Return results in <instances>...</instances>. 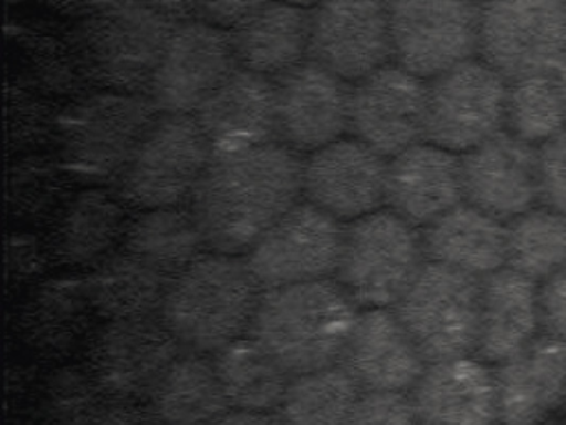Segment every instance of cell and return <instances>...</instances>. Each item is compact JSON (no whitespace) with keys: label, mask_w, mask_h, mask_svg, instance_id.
I'll return each instance as SVG.
<instances>
[{"label":"cell","mask_w":566,"mask_h":425,"mask_svg":"<svg viewBox=\"0 0 566 425\" xmlns=\"http://www.w3.org/2000/svg\"><path fill=\"white\" fill-rule=\"evenodd\" d=\"M304 159L284 143L213 156L190 198L207 248L250 251L303 193Z\"/></svg>","instance_id":"1"},{"label":"cell","mask_w":566,"mask_h":425,"mask_svg":"<svg viewBox=\"0 0 566 425\" xmlns=\"http://www.w3.org/2000/svg\"><path fill=\"white\" fill-rule=\"evenodd\" d=\"M359 315L339 282L319 279L263 291L248 334L297 377L339 365Z\"/></svg>","instance_id":"2"},{"label":"cell","mask_w":566,"mask_h":425,"mask_svg":"<svg viewBox=\"0 0 566 425\" xmlns=\"http://www.w3.org/2000/svg\"><path fill=\"white\" fill-rule=\"evenodd\" d=\"M261 294L244 259L214 251L171 278L158 314L184 348L218 352L250 331Z\"/></svg>","instance_id":"3"},{"label":"cell","mask_w":566,"mask_h":425,"mask_svg":"<svg viewBox=\"0 0 566 425\" xmlns=\"http://www.w3.org/2000/svg\"><path fill=\"white\" fill-rule=\"evenodd\" d=\"M177 22L142 0H114L84 15L71 50L85 80L108 92L147 93Z\"/></svg>","instance_id":"4"},{"label":"cell","mask_w":566,"mask_h":425,"mask_svg":"<svg viewBox=\"0 0 566 425\" xmlns=\"http://www.w3.org/2000/svg\"><path fill=\"white\" fill-rule=\"evenodd\" d=\"M161 113L147 93L87 96L71 106L59 122L61 162L77 178L117 182Z\"/></svg>","instance_id":"5"},{"label":"cell","mask_w":566,"mask_h":425,"mask_svg":"<svg viewBox=\"0 0 566 425\" xmlns=\"http://www.w3.org/2000/svg\"><path fill=\"white\" fill-rule=\"evenodd\" d=\"M422 232L392 209H377L344 229L336 281L366 308H394L426 265Z\"/></svg>","instance_id":"6"},{"label":"cell","mask_w":566,"mask_h":425,"mask_svg":"<svg viewBox=\"0 0 566 425\" xmlns=\"http://www.w3.org/2000/svg\"><path fill=\"white\" fill-rule=\"evenodd\" d=\"M482 278L427 261L392 311L430 362L475 352Z\"/></svg>","instance_id":"7"},{"label":"cell","mask_w":566,"mask_h":425,"mask_svg":"<svg viewBox=\"0 0 566 425\" xmlns=\"http://www.w3.org/2000/svg\"><path fill=\"white\" fill-rule=\"evenodd\" d=\"M211 158L213 153L193 115L161 113L115 182L117 195L142 209L184 205Z\"/></svg>","instance_id":"8"},{"label":"cell","mask_w":566,"mask_h":425,"mask_svg":"<svg viewBox=\"0 0 566 425\" xmlns=\"http://www.w3.org/2000/svg\"><path fill=\"white\" fill-rule=\"evenodd\" d=\"M479 53L509 82L555 73L566 59V0H490L480 6Z\"/></svg>","instance_id":"9"},{"label":"cell","mask_w":566,"mask_h":425,"mask_svg":"<svg viewBox=\"0 0 566 425\" xmlns=\"http://www.w3.org/2000/svg\"><path fill=\"white\" fill-rule=\"evenodd\" d=\"M509 80L470 59L427 83L426 139L467 153L503 132Z\"/></svg>","instance_id":"10"},{"label":"cell","mask_w":566,"mask_h":425,"mask_svg":"<svg viewBox=\"0 0 566 425\" xmlns=\"http://www.w3.org/2000/svg\"><path fill=\"white\" fill-rule=\"evenodd\" d=\"M480 7L472 0H389L390 43L397 65L423 80L479 52Z\"/></svg>","instance_id":"11"},{"label":"cell","mask_w":566,"mask_h":425,"mask_svg":"<svg viewBox=\"0 0 566 425\" xmlns=\"http://www.w3.org/2000/svg\"><path fill=\"white\" fill-rule=\"evenodd\" d=\"M344 226L311 203H297L248 251V268L263 291L336 274Z\"/></svg>","instance_id":"12"},{"label":"cell","mask_w":566,"mask_h":425,"mask_svg":"<svg viewBox=\"0 0 566 425\" xmlns=\"http://www.w3.org/2000/svg\"><path fill=\"white\" fill-rule=\"evenodd\" d=\"M184 345L164 322L147 319L107 321L87 352V372L111 404L150 395Z\"/></svg>","instance_id":"13"},{"label":"cell","mask_w":566,"mask_h":425,"mask_svg":"<svg viewBox=\"0 0 566 425\" xmlns=\"http://www.w3.org/2000/svg\"><path fill=\"white\" fill-rule=\"evenodd\" d=\"M238 69L230 30L200 19L178 20L147 95L164 113L193 115Z\"/></svg>","instance_id":"14"},{"label":"cell","mask_w":566,"mask_h":425,"mask_svg":"<svg viewBox=\"0 0 566 425\" xmlns=\"http://www.w3.org/2000/svg\"><path fill=\"white\" fill-rule=\"evenodd\" d=\"M427 82L397 63L350 86L349 132L386 158L426 139Z\"/></svg>","instance_id":"15"},{"label":"cell","mask_w":566,"mask_h":425,"mask_svg":"<svg viewBox=\"0 0 566 425\" xmlns=\"http://www.w3.org/2000/svg\"><path fill=\"white\" fill-rule=\"evenodd\" d=\"M390 56L389 0H321L311 9L310 59L344 82L356 83Z\"/></svg>","instance_id":"16"},{"label":"cell","mask_w":566,"mask_h":425,"mask_svg":"<svg viewBox=\"0 0 566 425\" xmlns=\"http://www.w3.org/2000/svg\"><path fill=\"white\" fill-rule=\"evenodd\" d=\"M387 165L360 139H337L304 159V196L333 218L354 221L386 203Z\"/></svg>","instance_id":"17"},{"label":"cell","mask_w":566,"mask_h":425,"mask_svg":"<svg viewBox=\"0 0 566 425\" xmlns=\"http://www.w3.org/2000/svg\"><path fill=\"white\" fill-rule=\"evenodd\" d=\"M277 138L294 152H316L349 129L347 82L314 60L274 80Z\"/></svg>","instance_id":"18"},{"label":"cell","mask_w":566,"mask_h":425,"mask_svg":"<svg viewBox=\"0 0 566 425\" xmlns=\"http://www.w3.org/2000/svg\"><path fill=\"white\" fill-rule=\"evenodd\" d=\"M462 185L463 201L512 221L542 203L536 146L500 132L463 153Z\"/></svg>","instance_id":"19"},{"label":"cell","mask_w":566,"mask_h":425,"mask_svg":"<svg viewBox=\"0 0 566 425\" xmlns=\"http://www.w3.org/2000/svg\"><path fill=\"white\" fill-rule=\"evenodd\" d=\"M213 156L233 155L277 138L274 80L238 69L193 113Z\"/></svg>","instance_id":"20"},{"label":"cell","mask_w":566,"mask_h":425,"mask_svg":"<svg viewBox=\"0 0 566 425\" xmlns=\"http://www.w3.org/2000/svg\"><path fill=\"white\" fill-rule=\"evenodd\" d=\"M409 395L419 424H500L495 371L475 355L430 362Z\"/></svg>","instance_id":"21"},{"label":"cell","mask_w":566,"mask_h":425,"mask_svg":"<svg viewBox=\"0 0 566 425\" xmlns=\"http://www.w3.org/2000/svg\"><path fill=\"white\" fill-rule=\"evenodd\" d=\"M386 203L417 228L463 203L462 156L430 142L397 153L387 165Z\"/></svg>","instance_id":"22"},{"label":"cell","mask_w":566,"mask_h":425,"mask_svg":"<svg viewBox=\"0 0 566 425\" xmlns=\"http://www.w3.org/2000/svg\"><path fill=\"white\" fill-rule=\"evenodd\" d=\"M502 425H538L566 405V342L539 334L495 369Z\"/></svg>","instance_id":"23"},{"label":"cell","mask_w":566,"mask_h":425,"mask_svg":"<svg viewBox=\"0 0 566 425\" xmlns=\"http://www.w3.org/2000/svg\"><path fill=\"white\" fill-rule=\"evenodd\" d=\"M339 365L360 391L410 392L427 361L392 308H373L359 315Z\"/></svg>","instance_id":"24"},{"label":"cell","mask_w":566,"mask_h":425,"mask_svg":"<svg viewBox=\"0 0 566 425\" xmlns=\"http://www.w3.org/2000/svg\"><path fill=\"white\" fill-rule=\"evenodd\" d=\"M538 291V282L509 266L482 278L475 357L499 365L538 338L542 331Z\"/></svg>","instance_id":"25"},{"label":"cell","mask_w":566,"mask_h":425,"mask_svg":"<svg viewBox=\"0 0 566 425\" xmlns=\"http://www.w3.org/2000/svg\"><path fill=\"white\" fill-rule=\"evenodd\" d=\"M230 35L240 69L276 80L310 59L311 10L266 0Z\"/></svg>","instance_id":"26"},{"label":"cell","mask_w":566,"mask_h":425,"mask_svg":"<svg viewBox=\"0 0 566 425\" xmlns=\"http://www.w3.org/2000/svg\"><path fill=\"white\" fill-rule=\"evenodd\" d=\"M427 261L485 278L506 268V222L463 201L422 229Z\"/></svg>","instance_id":"27"},{"label":"cell","mask_w":566,"mask_h":425,"mask_svg":"<svg viewBox=\"0 0 566 425\" xmlns=\"http://www.w3.org/2000/svg\"><path fill=\"white\" fill-rule=\"evenodd\" d=\"M122 203L120 196L104 188L85 189L67 199L49 239L55 261L85 266L104 258L127 229Z\"/></svg>","instance_id":"28"},{"label":"cell","mask_w":566,"mask_h":425,"mask_svg":"<svg viewBox=\"0 0 566 425\" xmlns=\"http://www.w3.org/2000/svg\"><path fill=\"white\" fill-rule=\"evenodd\" d=\"M148 397L161 425H210L231 408L214 362L193 351L168 367Z\"/></svg>","instance_id":"29"},{"label":"cell","mask_w":566,"mask_h":425,"mask_svg":"<svg viewBox=\"0 0 566 425\" xmlns=\"http://www.w3.org/2000/svg\"><path fill=\"white\" fill-rule=\"evenodd\" d=\"M125 252L168 278L187 269L207 246L190 206L145 209L127 225Z\"/></svg>","instance_id":"30"},{"label":"cell","mask_w":566,"mask_h":425,"mask_svg":"<svg viewBox=\"0 0 566 425\" xmlns=\"http://www.w3.org/2000/svg\"><path fill=\"white\" fill-rule=\"evenodd\" d=\"M170 281L125 251L104 259L85 279L92 308L108 321L154 318Z\"/></svg>","instance_id":"31"},{"label":"cell","mask_w":566,"mask_h":425,"mask_svg":"<svg viewBox=\"0 0 566 425\" xmlns=\"http://www.w3.org/2000/svg\"><path fill=\"white\" fill-rule=\"evenodd\" d=\"M85 279H52L22 312L25 339L45 354H64L84 334L92 311Z\"/></svg>","instance_id":"32"},{"label":"cell","mask_w":566,"mask_h":425,"mask_svg":"<svg viewBox=\"0 0 566 425\" xmlns=\"http://www.w3.org/2000/svg\"><path fill=\"white\" fill-rule=\"evenodd\" d=\"M213 362L231 407L240 411L280 408L293 379L250 335L214 352Z\"/></svg>","instance_id":"33"},{"label":"cell","mask_w":566,"mask_h":425,"mask_svg":"<svg viewBox=\"0 0 566 425\" xmlns=\"http://www.w3.org/2000/svg\"><path fill=\"white\" fill-rule=\"evenodd\" d=\"M506 246L513 271L543 282L566 266V215L535 206L506 222Z\"/></svg>","instance_id":"34"},{"label":"cell","mask_w":566,"mask_h":425,"mask_svg":"<svg viewBox=\"0 0 566 425\" xmlns=\"http://www.w3.org/2000/svg\"><path fill=\"white\" fill-rule=\"evenodd\" d=\"M360 392L340 365L321 369L291 379L277 415L284 425H346Z\"/></svg>","instance_id":"35"},{"label":"cell","mask_w":566,"mask_h":425,"mask_svg":"<svg viewBox=\"0 0 566 425\" xmlns=\"http://www.w3.org/2000/svg\"><path fill=\"white\" fill-rule=\"evenodd\" d=\"M505 126L516 138L538 146L566 128V105L553 73L513 80Z\"/></svg>","instance_id":"36"},{"label":"cell","mask_w":566,"mask_h":425,"mask_svg":"<svg viewBox=\"0 0 566 425\" xmlns=\"http://www.w3.org/2000/svg\"><path fill=\"white\" fill-rule=\"evenodd\" d=\"M72 175L62 162L44 156L25 158L9 178V205L25 218L51 215L69 196Z\"/></svg>","instance_id":"37"},{"label":"cell","mask_w":566,"mask_h":425,"mask_svg":"<svg viewBox=\"0 0 566 425\" xmlns=\"http://www.w3.org/2000/svg\"><path fill=\"white\" fill-rule=\"evenodd\" d=\"M104 398L87 371L59 369L45 385L42 418L45 425H92L107 407Z\"/></svg>","instance_id":"38"},{"label":"cell","mask_w":566,"mask_h":425,"mask_svg":"<svg viewBox=\"0 0 566 425\" xmlns=\"http://www.w3.org/2000/svg\"><path fill=\"white\" fill-rule=\"evenodd\" d=\"M409 392L363 391L346 425H417Z\"/></svg>","instance_id":"39"},{"label":"cell","mask_w":566,"mask_h":425,"mask_svg":"<svg viewBox=\"0 0 566 425\" xmlns=\"http://www.w3.org/2000/svg\"><path fill=\"white\" fill-rule=\"evenodd\" d=\"M536 153L542 203L566 215V128L542 143Z\"/></svg>","instance_id":"40"},{"label":"cell","mask_w":566,"mask_h":425,"mask_svg":"<svg viewBox=\"0 0 566 425\" xmlns=\"http://www.w3.org/2000/svg\"><path fill=\"white\" fill-rule=\"evenodd\" d=\"M9 135L14 136V143H34L42 136L48 135L51 118H49V108L44 103L39 102L35 96L28 95L25 92L11 93V103H9Z\"/></svg>","instance_id":"41"},{"label":"cell","mask_w":566,"mask_h":425,"mask_svg":"<svg viewBox=\"0 0 566 425\" xmlns=\"http://www.w3.org/2000/svg\"><path fill=\"white\" fill-rule=\"evenodd\" d=\"M538 299L543 334L566 342V266L539 282Z\"/></svg>","instance_id":"42"},{"label":"cell","mask_w":566,"mask_h":425,"mask_svg":"<svg viewBox=\"0 0 566 425\" xmlns=\"http://www.w3.org/2000/svg\"><path fill=\"white\" fill-rule=\"evenodd\" d=\"M266 0H191L197 19L213 25L231 29Z\"/></svg>","instance_id":"43"},{"label":"cell","mask_w":566,"mask_h":425,"mask_svg":"<svg viewBox=\"0 0 566 425\" xmlns=\"http://www.w3.org/2000/svg\"><path fill=\"white\" fill-rule=\"evenodd\" d=\"M45 252L31 236H12L8 241V271L15 279L32 278L44 269Z\"/></svg>","instance_id":"44"},{"label":"cell","mask_w":566,"mask_h":425,"mask_svg":"<svg viewBox=\"0 0 566 425\" xmlns=\"http://www.w3.org/2000/svg\"><path fill=\"white\" fill-rule=\"evenodd\" d=\"M92 425H161L151 408L138 407L134 402L107 404Z\"/></svg>","instance_id":"45"},{"label":"cell","mask_w":566,"mask_h":425,"mask_svg":"<svg viewBox=\"0 0 566 425\" xmlns=\"http://www.w3.org/2000/svg\"><path fill=\"white\" fill-rule=\"evenodd\" d=\"M210 425H284L280 415L271 412H230Z\"/></svg>","instance_id":"46"},{"label":"cell","mask_w":566,"mask_h":425,"mask_svg":"<svg viewBox=\"0 0 566 425\" xmlns=\"http://www.w3.org/2000/svg\"><path fill=\"white\" fill-rule=\"evenodd\" d=\"M142 2L174 20H185L193 13L191 0H142Z\"/></svg>","instance_id":"47"},{"label":"cell","mask_w":566,"mask_h":425,"mask_svg":"<svg viewBox=\"0 0 566 425\" xmlns=\"http://www.w3.org/2000/svg\"><path fill=\"white\" fill-rule=\"evenodd\" d=\"M49 2L55 9L64 10V12L87 15V13L94 12V10L101 9V7L107 6V3L114 2V0H49Z\"/></svg>","instance_id":"48"},{"label":"cell","mask_w":566,"mask_h":425,"mask_svg":"<svg viewBox=\"0 0 566 425\" xmlns=\"http://www.w3.org/2000/svg\"><path fill=\"white\" fill-rule=\"evenodd\" d=\"M556 82H558L559 90H562L563 100H565L566 105V59L559 63L558 69L555 70Z\"/></svg>","instance_id":"49"},{"label":"cell","mask_w":566,"mask_h":425,"mask_svg":"<svg viewBox=\"0 0 566 425\" xmlns=\"http://www.w3.org/2000/svg\"><path fill=\"white\" fill-rule=\"evenodd\" d=\"M563 408L562 411L556 412V414H553L552 417L546 418V421H543L542 424L538 425H566V411H563Z\"/></svg>","instance_id":"50"},{"label":"cell","mask_w":566,"mask_h":425,"mask_svg":"<svg viewBox=\"0 0 566 425\" xmlns=\"http://www.w3.org/2000/svg\"><path fill=\"white\" fill-rule=\"evenodd\" d=\"M283 2L293 3V6H300L304 7V9H307V7L317 6L321 0H283Z\"/></svg>","instance_id":"51"},{"label":"cell","mask_w":566,"mask_h":425,"mask_svg":"<svg viewBox=\"0 0 566 425\" xmlns=\"http://www.w3.org/2000/svg\"><path fill=\"white\" fill-rule=\"evenodd\" d=\"M473 3H476V6H483V3L490 2V0H472Z\"/></svg>","instance_id":"52"},{"label":"cell","mask_w":566,"mask_h":425,"mask_svg":"<svg viewBox=\"0 0 566 425\" xmlns=\"http://www.w3.org/2000/svg\"><path fill=\"white\" fill-rule=\"evenodd\" d=\"M417 425H423V424H417Z\"/></svg>","instance_id":"53"},{"label":"cell","mask_w":566,"mask_h":425,"mask_svg":"<svg viewBox=\"0 0 566 425\" xmlns=\"http://www.w3.org/2000/svg\"><path fill=\"white\" fill-rule=\"evenodd\" d=\"M500 425H502V424H500Z\"/></svg>","instance_id":"54"}]
</instances>
